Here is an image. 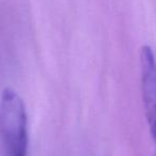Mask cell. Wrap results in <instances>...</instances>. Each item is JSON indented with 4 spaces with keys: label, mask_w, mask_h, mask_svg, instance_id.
Here are the masks:
<instances>
[{
    "label": "cell",
    "mask_w": 156,
    "mask_h": 156,
    "mask_svg": "<svg viewBox=\"0 0 156 156\" xmlns=\"http://www.w3.org/2000/svg\"><path fill=\"white\" fill-rule=\"evenodd\" d=\"M28 118L22 98L11 88L0 95V147L2 156H27Z\"/></svg>",
    "instance_id": "1"
},
{
    "label": "cell",
    "mask_w": 156,
    "mask_h": 156,
    "mask_svg": "<svg viewBox=\"0 0 156 156\" xmlns=\"http://www.w3.org/2000/svg\"><path fill=\"white\" fill-rule=\"evenodd\" d=\"M141 91L147 121L152 137L156 142V59L149 46L140 55Z\"/></svg>",
    "instance_id": "2"
}]
</instances>
